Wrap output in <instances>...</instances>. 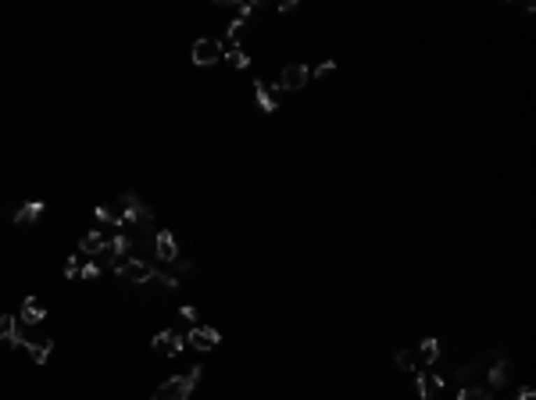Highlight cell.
Returning <instances> with one entry per match:
<instances>
[{"mask_svg": "<svg viewBox=\"0 0 536 400\" xmlns=\"http://www.w3.org/2000/svg\"><path fill=\"white\" fill-rule=\"evenodd\" d=\"M190 61L197 68H211V65H218V61H226V47H222V40H208V36H201L197 43H194V50H190Z\"/></svg>", "mask_w": 536, "mask_h": 400, "instance_id": "4", "label": "cell"}, {"mask_svg": "<svg viewBox=\"0 0 536 400\" xmlns=\"http://www.w3.org/2000/svg\"><path fill=\"white\" fill-rule=\"evenodd\" d=\"M279 11H282V15H287V11H297V0H282Z\"/></svg>", "mask_w": 536, "mask_h": 400, "instance_id": "29", "label": "cell"}, {"mask_svg": "<svg viewBox=\"0 0 536 400\" xmlns=\"http://www.w3.org/2000/svg\"><path fill=\"white\" fill-rule=\"evenodd\" d=\"M508 372H512V357H500L486 368V383L490 390H500V386H508Z\"/></svg>", "mask_w": 536, "mask_h": 400, "instance_id": "14", "label": "cell"}, {"mask_svg": "<svg viewBox=\"0 0 536 400\" xmlns=\"http://www.w3.org/2000/svg\"><path fill=\"white\" fill-rule=\"evenodd\" d=\"M393 361L404 368V372H412V376H415V357L407 354V350H397V354H393Z\"/></svg>", "mask_w": 536, "mask_h": 400, "instance_id": "25", "label": "cell"}, {"mask_svg": "<svg viewBox=\"0 0 536 400\" xmlns=\"http://www.w3.org/2000/svg\"><path fill=\"white\" fill-rule=\"evenodd\" d=\"M533 397H536L533 386H522V390H519V400H533Z\"/></svg>", "mask_w": 536, "mask_h": 400, "instance_id": "30", "label": "cell"}, {"mask_svg": "<svg viewBox=\"0 0 536 400\" xmlns=\"http://www.w3.org/2000/svg\"><path fill=\"white\" fill-rule=\"evenodd\" d=\"M222 8H233L240 18H247V15H254V11H261V0H218Z\"/></svg>", "mask_w": 536, "mask_h": 400, "instance_id": "17", "label": "cell"}, {"mask_svg": "<svg viewBox=\"0 0 536 400\" xmlns=\"http://www.w3.org/2000/svg\"><path fill=\"white\" fill-rule=\"evenodd\" d=\"M279 94H282V89H279V82H254V101H258V108L265 111V114H275L279 111Z\"/></svg>", "mask_w": 536, "mask_h": 400, "instance_id": "7", "label": "cell"}, {"mask_svg": "<svg viewBox=\"0 0 536 400\" xmlns=\"http://www.w3.org/2000/svg\"><path fill=\"white\" fill-rule=\"evenodd\" d=\"M186 343L197 347V350H215L218 343H222V332L211 329V325H194L190 336H186Z\"/></svg>", "mask_w": 536, "mask_h": 400, "instance_id": "8", "label": "cell"}, {"mask_svg": "<svg viewBox=\"0 0 536 400\" xmlns=\"http://www.w3.org/2000/svg\"><path fill=\"white\" fill-rule=\"evenodd\" d=\"M201 376H204V368H201V364L190 368L186 376H172V379H165L161 386L154 390L150 400H190V393H194V386L201 383Z\"/></svg>", "mask_w": 536, "mask_h": 400, "instance_id": "2", "label": "cell"}, {"mask_svg": "<svg viewBox=\"0 0 536 400\" xmlns=\"http://www.w3.org/2000/svg\"><path fill=\"white\" fill-rule=\"evenodd\" d=\"M18 322H25V325L47 322V307H43L36 297H25V300H22V311H18Z\"/></svg>", "mask_w": 536, "mask_h": 400, "instance_id": "12", "label": "cell"}, {"mask_svg": "<svg viewBox=\"0 0 536 400\" xmlns=\"http://www.w3.org/2000/svg\"><path fill=\"white\" fill-rule=\"evenodd\" d=\"M426 383H429V390H433V393H440V390H444V379H440L436 372H426ZM433 393H429V397H433Z\"/></svg>", "mask_w": 536, "mask_h": 400, "instance_id": "28", "label": "cell"}, {"mask_svg": "<svg viewBox=\"0 0 536 400\" xmlns=\"http://www.w3.org/2000/svg\"><path fill=\"white\" fill-rule=\"evenodd\" d=\"M154 254H157V261H161V265H175L179 261V243H175L172 229H157V236H154Z\"/></svg>", "mask_w": 536, "mask_h": 400, "instance_id": "5", "label": "cell"}, {"mask_svg": "<svg viewBox=\"0 0 536 400\" xmlns=\"http://www.w3.org/2000/svg\"><path fill=\"white\" fill-rule=\"evenodd\" d=\"M43 207H47L43 200H29V204H22V207L15 211V218H11V222H15V229L36 225V222H40V214H43Z\"/></svg>", "mask_w": 536, "mask_h": 400, "instance_id": "11", "label": "cell"}, {"mask_svg": "<svg viewBox=\"0 0 536 400\" xmlns=\"http://www.w3.org/2000/svg\"><path fill=\"white\" fill-rule=\"evenodd\" d=\"M79 261H82V254L75 251L68 261H65V279H79Z\"/></svg>", "mask_w": 536, "mask_h": 400, "instance_id": "24", "label": "cell"}, {"mask_svg": "<svg viewBox=\"0 0 536 400\" xmlns=\"http://www.w3.org/2000/svg\"><path fill=\"white\" fill-rule=\"evenodd\" d=\"M333 68H336V65H333V61H322V65H319V68H311V79H326V75H329Z\"/></svg>", "mask_w": 536, "mask_h": 400, "instance_id": "27", "label": "cell"}, {"mask_svg": "<svg viewBox=\"0 0 536 400\" xmlns=\"http://www.w3.org/2000/svg\"><path fill=\"white\" fill-rule=\"evenodd\" d=\"M150 347H154L157 354H165V357H179L182 347H186V340H182L175 329H161V332H157L154 340H150Z\"/></svg>", "mask_w": 536, "mask_h": 400, "instance_id": "6", "label": "cell"}, {"mask_svg": "<svg viewBox=\"0 0 536 400\" xmlns=\"http://www.w3.org/2000/svg\"><path fill=\"white\" fill-rule=\"evenodd\" d=\"M172 268H179V272H194V265H190V261H182V258H179Z\"/></svg>", "mask_w": 536, "mask_h": 400, "instance_id": "31", "label": "cell"}, {"mask_svg": "<svg viewBox=\"0 0 536 400\" xmlns=\"http://www.w3.org/2000/svg\"><path fill=\"white\" fill-rule=\"evenodd\" d=\"M118 200H122V222L125 225H154V207L143 204L133 190H125Z\"/></svg>", "mask_w": 536, "mask_h": 400, "instance_id": "3", "label": "cell"}, {"mask_svg": "<svg viewBox=\"0 0 536 400\" xmlns=\"http://www.w3.org/2000/svg\"><path fill=\"white\" fill-rule=\"evenodd\" d=\"M311 82V68L307 65H287L279 72V89H304Z\"/></svg>", "mask_w": 536, "mask_h": 400, "instance_id": "9", "label": "cell"}, {"mask_svg": "<svg viewBox=\"0 0 536 400\" xmlns=\"http://www.w3.org/2000/svg\"><path fill=\"white\" fill-rule=\"evenodd\" d=\"M22 350H29V357H33L36 364H47L50 350H54V340H40V343H25Z\"/></svg>", "mask_w": 536, "mask_h": 400, "instance_id": "18", "label": "cell"}, {"mask_svg": "<svg viewBox=\"0 0 536 400\" xmlns=\"http://www.w3.org/2000/svg\"><path fill=\"white\" fill-rule=\"evenodd\" d=\"M104 272H115V279L125 283V286H143V283H161L168 290H175V275H161L154 265L140 261V258H108L104 261Z\"/></svg>", "mask_w": 536, "mask_h": 400, "instance_id": "1", "label": "cell"}, {"mask_svg": "<svg viewBox=\"0 0 536 400\" xmlns=\"http://www.w3.org/2000/svg\"><path fill=\"white\" fill-rule=\"evenodd\" d=\"M129 251H133V239L125 236V232H115V236L104 243V254H111V258H125Z\"/></svg>", "mask_w": 536, "mask_h": 400, "instance_id": "16", "label": "cell"}, {"mask_svg": "<svg viewBox=\"0 0 536 400\" xmlns=\"http://www.w3.org/2000/svg\"><path fill=\"white\" fill-rule=\"evenodd\" d=\"M419 354H422V361H426V364H436V361H440V340L426 336V340L419 343Z\"/></svg>", "mask_w": 536, "mask_h": 400, "instance_id": "19", "label": "cell"}, {"mask_svg": "<svg viewBox=\"0 0 536 400\" xmlns=\"http://www.w3.org/2000/svg\"><path fill=\"white\" fill-rule=\"evenodd\" d=\"M240 33H243V18H236V22H229V29H226V36H222V47H236V40H240Z\"/></svg>", "mask_w": 536, "mask_h": 400, "instance_id": "21", "label": "cell"}, {"mask_svg": "<svg viewBox=\"0 0 536 400\" xmlns=\"http://www.w3.org/2000/svg\"><path fill=\"white\" fill-rule=\"evenodd\" d=\"M0 340H4L8 347H25L29 340H25V336H22V329H18V318L15 315H0Z\"/></svg>", "mask_w": 536, "mask_h": 400, "instance_id": "10", "label": "cell"}, {"mask_svg": "<svg viewBox=\"0 0 536 400\" xmlns=\"http://www.w3.org/2000/svg\"><path fill=\"white\" fill-rule=\"evenodd\" d=\"M104 275V265H97V261H86V265H79V279L86 283V279H101Z\"/></svg>", "mask_w": 536, "mask_h": 400, "instance_id": "22", "label": "cell"}, {"mask_svg": "<svg viewBox=\"0 0 536 400\" xmlns=\"http://www.w3.org/2000/svg\"><path fill=\"white\" fill-rule=\"evenodd\" d=\"M104 232L101 229H86V236L79 239V254L82 258H97V254H104Z\"/></svg>", "mask_w": 536, "mask_h": 400, "instance_id": "13", "label": "cell"}, {"mask_svg": "<svg viewBox=\"0 0 536 400\" xmlns=\"http://www.w3.org/2000/svg\"><path fill=\"white\" fill-rule=\"evenodd\" d=\"M93 218H97V225H101V229H115V232H122V229H125L122 214H118V211H111L108 204H97V207H93Z\"/></svg>", "mask_w": 536, "mask_h": 400, "instance_id": "15", "label": "cell"}, {"mask_svg": "<svg viewBox=\"0 0 536 400\" xmlns=\"http://www.w3.org/2000/svg\"><path fill=\"white\" fill-rule=\"evenodd\" d=\"M186 322H190V325H201V315H197V307L194 304H182V311H179Z\"/></svg>", "mask_w": 536, "mask_h": 400, "instance_id": "26", "label": "cell"}, {"mask_svg": "<svg viewBox=\"0 0 536 400\" xmlns=\"http://www.w3.org/2000/svg\"><path fill=\"white\" fill-rule=\"evenodd\" d=\"M458 400H493L486 386H461L458 390Z\"/></svg>", "mask_w": 536, "mask_h": 400, "instance_id": "20", "label": "cell"}, {"mask_svg": "<svg viewBox=\"0 0 536 400\" xmlns=\"http://www.w3.org/2000/svg\"><path fill=\"white\" fill-rule=\"evenodd\" d=\"M226 61H229V65H233V68H247V65H250V57H247V54H243L240 47L226 50Z\"/></svg>", "mask_w": 536, "mask_h": 400, "instance_id": "23", "label": "cell"}]
</instances>
